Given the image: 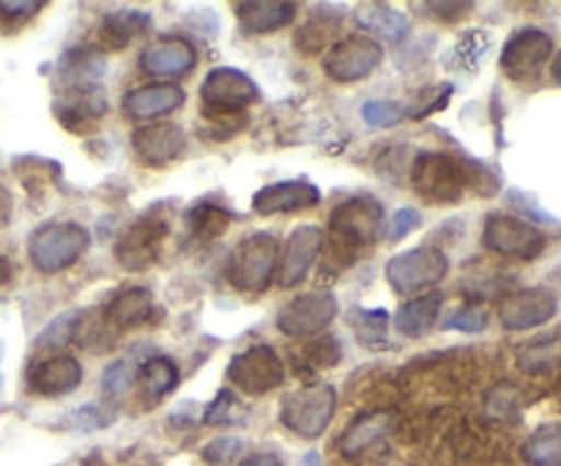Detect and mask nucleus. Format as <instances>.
<instances>
[{
    "label": "nucleus",
    "mask_w": 561,
    "mask_h": 466,
    "mask_svg": "<svg viewBox=\"0 0 561 466\" xmlns=\"http://www.w3.org/2000/svg\"><path fill=\"white\" fill-rule=\"evenodd\" d=\"M203 110L208 118H233L250 104L261 102V88L247 71L233 66H217L206 75L201 86Z\"/></svg>",
    "instance_id": "obj_5"
},
{
    "label": "nucleus",
    "mask_w": 561,
    "mask_h": 466,
    "mask_svg": "<svg viewBox=\"0 0 561 466\" xmlns=\"http://www.w3.org/2000/svg\"><path fill=\"white\" fill-rule=\"evenodd\" d=\"M228 378L239 393L266 395L277 389L285 378V362L279 360L277 351L266 343L250 345L247 351L236 354L228 365Z\"/></svg>",
    "instance_id": "obj_8"
},
{
    "label": "nucleus",
    "mask_w": 561,
    "mask_h": 466,
    "mask_svg": "<svg viewBox=\"0 0 561 466\" xmlns=\"http://www.w3.org/2000/svg\"><path fill=\"white\" fill-rule=\"evenodd\" d=\"M482 241L491 252L520 258V261H531L546 250V234L510 214H491L482 230Z\"/></svg>",
    "instance_id": "obj_12"
},
{
    "label": "nucleus",
    "mask_w": 561,
    "mask_h": 466,
    "mask_svg": "<svg viewBox=\"0 0 561 466\" xmlns=\"http://www.w3.org/2000/svg\"><path fill=\"white\" fill-rule=\"evenodd\" d=\"M524 458L529 466H561V425H542L526 439Z\"/></svg>",
    "instance_id": "obj_31"
},
{
    "label": "nucleus",
    "mask_w": 561,
    "mask_h": 466,
    "mask_svg": "<svg viewBox=\"0 0 561 466\" xmlns=\"http://www.w3.org/2000/svg\"><path fill=\"white\" fill-rule=\"evenodd\" d=\"M239 466H283V458L277 453H252Z\"/></svg>",
    "instance_id": "obj_48"
},
{
    "label": "nucleus",
    "mask_w": 561,
    "mask_h": 466,
    "mask_svg": "<svg viewBox=\"0 0 561 466\" xmlns=\"http://www.w3.org/2000/svg\"><path fill=\"white\" fill-rule=\"evenodd\" d=\"M77 318H80V310L64 312V316H58L53 323H49L47 329H44L42 334H38L36 343L42 345V349H49V345H66V343H71V338H75Z\"/></svg>",
    "instance_id": "obj_39"
},
{
    "label": "nucleus",
    "mask_w": 561,
    "mask_h": 466,
    "mask_svg": "<svg viewBox=\"0 0 561 466\" xmlns=\"http://www.w3.org/2000/svg\"><path fill=\"white\" fill-rule=\"evenodd\" d=\"M197 49L184 36H159L148 42L140 53V69L148 77H184L195 69Z\"/></svg>",
    "instance_id": "obj_13"
},
{
    "label": "nucleus",
    "mask_w": 561,
    "mask_h": 466,
    "mask_svg": "<svg viewBox=\"0 0 561 466\" xmlns=\"http://www.w3.org/2000/svg\"><path fill=\"white\" fill-rule=\"evenodd\" d=\"M422 225V214L416 208H400L392 217V239H405L411 230H416Z\"/></svg>",
    "instance_id": "obj_45"
},
{
    "label": "nucleus",
    "mask_w": 561,
    "mask_h": 466,
    "mask_svg": "<svg viewBox=\"0 0 561 466\" xmlns=\"http://www.w3.org/2000/svg\"><path fill=\"white\" fill-rule=\"evenodd\" d=\"M42 0H0V14L3 16H31L36 11H42Z\"/></svg>",
    "instance_id": "obj_47"
},
{
    "label": "nucleus",
    "mask_w": 561,
    "mask_h": 466,
    "mask_svg": "<svg viewBox=\"0 0 561 466\" xmlns=\"http://www.w3.org/2000/svg\"><path fill=\"white\" fill-rule=\"evenodd\" d=\"M301 360L312 367V371H321V367H334L343 360V349H340V340L332 334H323V338L312 340L301 351Z\"/></svg>",
    "instance_id": "obj_35"
},
{
    "label": "nucleus",
    "mask_w": 561,
    "mask_h": 466,
    "mask_svg": "<svg viewBox=\"0 0 561 466\" xmlns=\"http://www.w3.org/2000/svg\"><path fill=\"white\" fill-rule=\"evenodd\" d=\"M184 88L175 82H153V86H140L135 91L124 93L121 107L124 115L131 121H151L159 115H168L184 104Z\"/></svg>",
    "instance_id": "obj_20"
},
{
    "label": "nucleus",
    "mask_w": 561,
    "mask_h": 466,
    "mask_svg": "<svg viewBox=\"0 0 561 466\" xmlns=\"http://www.w3.org/2000/svg\"><path fill=\"white\" fill-rule=\"evenodd\" d=\"M91 245L88 228L77 223H49L33 230L27 241V258L42 274H58L75 266Z\"/></svg>",
    "instance_id": "obj_2"
},
{
    "label": "nucleus",
    "mask_w": 561,
    "mask_h": 466,
    "mask_svg": "<svg viewBox=\"0 0 561 466\" xmlns=\"http://www.w3.org/2000/svg\"><path fill=\"white\" fill-rule=\"evenodd\" d=\"M294 16L296 3H288V0H241L236 3V20H239L241 31L250 36L279 31V27L290 25Z\"/></svg>",
    "instance_id": "obj_23"
},
{
    "label": "nucleus",
    "mask_w": 561,
    "mask_h": 466,
    "mask_svg": "<svg viewBox=\"0 0 561 466\" xmlns=\"http://www.w3.org/2000/svg\"><path fill=\"white\" fill-rule=\"evenodd\" d=\"M405 110L398 102H387V99H373V102L362 104V118L370 126L387 129V126H398L403 121Z\"/></svg>",
    "instance_id": "obj_37"
},
{
    "label": "nucleus",
    "mask_w": 561,
    "mask_h": 466,
    "mask_svg": "<svg viewBox=\"0 0 561 466\" xmlns=\"http://www.w3.org/2000/svg\"><path fill=\"white\" fill-rule=\"evenodd\" d=\"M321 203V190L307 179H288L266 184L252 195V212L261 217L274 214H296Z\"/></svg>",
    "instance_id": "obj_17"
},
{
    "label": "nucleus",
    "mask_w": 561,
    "mask_h": 466,
    "mask_svg": "<svg viewBox=\"0 0 561 466\" xmlns=\"http://www.w3.org/2000/svg\"><path fill=\"white\" fill-rule=\"evenodd\" d=\"M444 294L442 291H433V294H422L416 299H409L400 305V310L394 312V329L405 338H425L427 332H433L438 321V312H442Z\"/></svg>",
    "instance_id": "obj_25"
},
{
    "label": "nucleus",
    "mask_w": 561,
    "mask_h": 466,
    "mask_svg": "<svg viewBox=\"0 0 561 466\" xmlns=\"http://www.w3.org/2000/svg\"><path fill=\"white\" fill-rule=\"evenodd\" d=\"M551 75H553V80H559V82H561V53L557 55V58H553Z\"/></svg>",
    "instance_id": "obj_51"
},
{
    "label": "nucleus",
    "mask_w": 561,
    "mask_h": 466,
    "mask_svg": "<svg viewBox=\"0 0 561 466\" xmlns=\"http://www.w3.org/2000/svg\"><path fill=\"white\" fill-rule=\"evenodd\" d=\"M107 93L99 86H71L55 99V118L66 126V129H77L80 124L96 121L107 113Z\"/></svg>",
    "instance_id": "obj_21"
},
{
    "label": "nucleus",
    "mask_w": 561,
    "mask_h": 466,
    "mask_svg": "<svg viewBox=\"0 0 561 466\" xmlns=\"http://www.w3.org/2000/svg\"><path fill=\"white\" fill-rule=\"evenodd\" d=\"M11 219V195L0 186V228Z\"/></svg>",
    "instance_id": "obj_49"
},
{
    "label": "nucleus",
    "mask_w": 561,
    "mask_h": 466,
    "mask_svg": "<svg viewBox=\"0 0 561 466\" xmlns=\"http://www.w3.org/2000/svg\"><path fill=\"white\" fill-rule=\"evenodd\" d=\"M383 47L365 33H354L329 47L323 55V71L334 82H359L378 69Z\"/></svg>",
    "instance_id": "obj_10"
},
{
    "label": "nucleus",
    "mask_w": 561,
    "mask_h": 466,
    "mask_svg": "<svg viewBox=\"0 0 561 466\" xmlns=\"http://www.w3.org/2000/svg\"><path fill=\"white\" fill-rule=\"evenodd\" d=\"M279 239L268 230H255L236 245L228 261V280L244 294H263L277 277Z\"/></svg>",
    "instance_id": "obj_1"
},
{
    "label": "nucleus",
    "mask_w": 561,
    "mask_h": 466,
    "mask_svg": "<svg viewBox=\"0 0 561 466\" xmlns=\"http://www.w3.org/2000/svg\"><path fill=\"white\" fill-rule=\"evenodd\" d=\"M104 71H107V58L96 47H71L58 60V75L66 82V88L96 86Z\"/></svg>",
    "instance_id": "obj_26"
},
{
    "label": "nucleus",
    "mask_w": 561,
    "mask_h": 466,
    "mask_svg": "<svg viewBox=\"0 0 561 466\" xmlns=\"http://www.w3.org/2000/svg\"><path fill=\"white\" fill-rule=\"evenodd\" d=\"M236 409H239V404H236L233 393L230 389H219L217 398L203 411V422L206 425H228V422H236Z\"/></svg>",
    "instance_id": "obj_41"
},
{
    "label": "nucleus",
    "mask_w": 561,
    "mask_h": 466,
    "mask_svg": "<svg viewBox=\"0 0 561 466\" xmlns=\"http://www.w3.org/2000/svg\"><path fill=\"white\" fill-rule=\"evenodd\" d=\"M394 431V414L392 411H370V414H362L340 433L337 447L340 455L345 458H359L367 450L376 447L378 442L389 436Z\"/></svg>",
    "instance_id": "obj_22"
},
{
    "label": "nucleus",
    "mask_w": 561,
    "mask_h": 466,
    "mask_svg": "<svg viewBox=\"0 0 561 466\" xmlns=\"http://www.w3.org/2000/svg\"><path fill=\"white\" fill-rule=\"evenodd\" d=\"M137 382H140L146 400L157 404V400L168 398V395L179 387L181 382L179 365H175L170 356H162V354L148 356V360L140 365V371H137Z\"/></svg>",
    "instance_id": "obj_29"
},
{
    "label": "nucleus",
    "mask_w": 561,
    "mask_h": 466,
    "mask_svg": "<svg viewBox=\"0 0 561 466\" xmlns=\"http://www.w3.org/2000/svg\"><path fill=\"white\" fill-rule=\"evenodd\" d=\"M137 371H140V365H137L131 356H126V360H115L113 365H107V371L102 373V393L113 400L121 398V395L137 382Z\"/></svg>",
    "instance_id": "obj_33"
},
{
    "label": "nucleus",
    "mask_w": 561,
    "mask_h": 466,
    "mask_svg": "<svg viewBox=\"0 0 561 466\" xmlns=\"http://www.w3.org/2000/svg\"><path fill=\"white\" fill-rule=\"evenodd\" d=\"M170 225L162 214L148 212L129 225L115 241V261L129 272H146L162 252Z\"/></svg>",
    "instance_id": "obj_9"
},
{
    "label": "nucleus",
    "mask_w": 561,
    "mask_h": 466,
    "mask_svg": "<svg viewBox=\"0 0 561 466\" xmlns=\"http://www.w3.org/2000/svg\"><path fill=\"white\" fill-rule=\"evenodd\" d=\"M557 296L548 288H524L510 294L499 305V321L513 332H526V329L542 327L557 316Z\"/></svg>",
    "instance_id": "obj_16"
},
{
    "label": "nucleus",
    "mask_w": 561,
    "mask_h": 466,
    "mask_svg": "<svg viewBox=\"0 0 561 466\" xmlns=\"http://www.w3.org/2000/svg\"><path fill=\"white\" fill-rule=\"evenodd\" d=\"M241 447H244V442H241V439L219 436L203 447V458L211 461V464H230V461L241 453Z\"/></svg>",
    "instance_id": "obj_42"
},
{
    "label": "nucleus",
    "mask_w": 561,
    "mask_h": 466,
    "mask_svg": "<svg viewBox=\"0 0 561 466\" xmlns=\"http://www.w3.org/2000/svg\"><path fill=\"white\" fill-rule=\"evenodd\" d=\"M186 234L195 241H211L228 230L233 223V214L214 201H201L186 212Z\"/></svg>",
    "instance_id": "obj_30"
},
{
    "label": "nucleus",
    "mask_w": 561,
    "mask_h": 466,
    "mask_svg": "<svg viewBox=\"0 0 561 466\" xmlns=\"http://www.w3.org/2000/svg\"><path fill=\"white\" fill-rule=\"evenodd\" d=\"M80 382L82 365L69 354L47 356V360L36 362L27 371V387H31V393L44 395V398H58V395L75 393Z\"/></svg>",
    "instance_id": "obj_19"
},
{
    "label": "nucleus",
    "mask_w": 561,
    "mask_h": 466,
    "mask_svg": "<svg viewBox=\"0 0 561 466\" xmlns=\"http://www.w3.org/2000/svg\"><path fill=\"white\" fill-rule=\"evenodd\" d=\"M356 22L373 36L387 38L389 44H400L411 31V20L400 9L387 3H367L356 11Z\"/></svg>",
    "instance_id": "obj_27"
},
{
    "label": "nucleus",
    "mask_w": 561,
    "mask_h": 466,
    "mask_svg": "<svg viewBox=\"0 0 561 466\" xmlns=\"http://www.w3.org/2000/svg\"><path fill=\"white\" fill-rule=\"evenodd\" d=\"M488 44H491L488 33H482V31L463 33V38H460L453 49L455 66H466V69H471L474 64H480V55L485 53Z\"/></svg>",
    "instance_id": "obj_38"
},
{
    "label": "nucleus",
    "mask_w": 561,
    "mask_h": 466,
    "mask_svg": "<svg viewBox=\"0 0 561 466\" xmlns=\"http://www.w3.org/2000/svg\"><path fill=\"white\" fill-rule=\"evenodd\" d=\"M411 184L427 203H455L471 184V173L453 154L422 151L411 164Z\"/></svg>",
    "instance_id": "obj_4"
},
{
    "label": "nucleus",
    "mask_w": 561,
    "mask_h": 466,
    "mask_svg": "<svg viewBox=\"0 0 561 466\" xmlns=\"http://www.w3.org/2000/svg\"><path fill=\"white\" fill-rule=\"evenodd\" d=\"M334 318H337V299L332 291H307L277 312V329L288 338H312L321 334Z\"/></svg>",
    "instance_id": "obj_11"
},
{
    "label": "nucleus",
    "mask_w": 561,
    "mask_h": 466,
    "mask_svg": "<svg viewBox=\"0 0 561 466\" xmlns=\"http://www.w3.org/2000/svg\"><path fill=\"white\" fill-rule=\"evenodd\" d=\"M323 230L318 225H299L285 241L283 258L277 263L279 288H296L310 274L312 263L321 255Z\"/></svg>",
    "instance_id": "obj_15"
},
{
    "label": "nucleus",
    "mask_w": 561,
    "mask_h": 466,
    "mask_svg": "<svg viewBox=\"0 0 561 466\" xmlns=\"http://www.w3.org/2000/svg\"><path fill=\"white\" fill-rule=\"evenodd\" d=\"M131 148H135L137 159L148 168H164L173 159H179L186 148V132L179 124H146L137 126L131 135Z\"/></svg>",
    "instance_id": "obj_18"
},
{
    "label": "nucleus",
    "mask_w": 561,
    "mask_h": 466,
    "mask_svg": "<svg viewBox=\"0 0 561 466\" xmlns=\"http://www.w3.org/2000/svg\"><path fill=\"white\" fill-rule=\"evenodd\" d=\"M387 280L398 294L411 296L422 288L442 283L449 272V261L438 247H414V250L398 252L387 263Z\"/></svg>",
    "instance_id": "obj_6"
},
{
    "label": "nucleus",
    "mask_w": 561,
    "mask_h": 466,
    "mask_svg": "<svg viewBox=\"0 0 561 466\" xmlns=\"http://www.w3.org/2000/svg\"><path fill=\"white\" fill-rule=\"evenodd\" d=\"M553 38L540 27H524L515 31L507 38L502 49V69L515 80H526V77L537 75L542 64L551 58Z\"/></svg>",
    "instance_id": "obj_14"
},
{
    "label": "nucleus",
    "mask_w": 561,
    "mask_h": 466,
    "mask_svg": "<svg viewBox=\"0 0 561 466\" xmlns=\"http://www.w3.org/2000/svg\"><path fill=\"white\" fill-rule=\"evenodd\" d=\"M9 277H11V263L0 255V285L9 283Z\"/></svg>",
    "instance_id": "obj_50"
},
{
    "label": "nucleus",
    "mask_w": 561,
    "mask_h": 466,
    "mask_svg": "<svg viewBox=\"0 0 561 466\" xmlns=\"http://www.w3.org/2000/svg\"><path fill=\"white\" fill-rule=\"evenodd\" d=\"M334 36H337V22L329 20V16L323 14V16H316V20H310L305 27L296 31V47H299L301 53L316 55L321 53Z\"/></svg>",
    "instance_id": "obj_32"
},
{
    "label": "nucleus",
    "mask_w": 561,
    "mask_h": 466,
    "mask_svg": "<svg viewBox=\"0 0 561 466\" xmlns=\"http://www.w3.org/2000/svg\"><path fill=\"white\" fill-rule=\"evenodd\" d=\"M488 323H491V316H488L482 307L466 305V307H458V310L449 312L447 321H444V329H455V332L477 334V332H485Z\"/></svg>",
    "instance_id": "obj_36"
},
{
    "label": "nucleus",
    "mask_w": 561,
    "mask_h": 466,
    "mask_svg": "<svg viewBox=\"0 0 561 466\" xmlns=\"http://www.w3.org/2000/svg\"><path fill=\"white\" fill-rule=\"evenodd\" d=\"M387 327H389L387 310H354V329H356V338L362 340V345L387 343V338H383Z\"/></svg>",
    "instance_id": "obj_34"
},
{
    "label": "nucleus",
    "mask_w": 561,
    "mask_h": 466,
    "mask_svg": "<svg viewBox=\"0 0 561 466\" xmlns=\"http://www.w3.org/2000/svg\"><path fill=\"white\" fill-rule=\"evenodd\" d=\"M113 422V417L104 414L102 409H99L96 404H88V406H80V409L71 414V425L77 428V431H96V428H104Z\"/></svg>",
    "instance_id": "obj_43"
},
{
    "label": "nucleus",
    "mask_w": 561,
    "mask_h": 466,
    "mask_svg": "<svg viewBox=\"0 0 561 466\" xmlns=\"http://www.w3.org/2000/svg\"><path fill=\"white\" fill-rule=\"evenodd\" d=\"M329 230L345 247H367L381 236L383 208L373 195H354L329 214Z\"/></svg>",
    "instance_id": "obj_7"
},
{
    "label": "nucleus",
    "mask_w": 561,
    "mask_h": 466,
    "mask_svg": "<svg viewBox=\"0 0 561 466\" xmlns=\"http://www.w3.org/2000/svg\"><path fill=\"white\" fill-rule=\"evenodd\" d=\"M488 409H491V414L499 417V420H510V417L518 411V395L510 387L493 389L491 398H488Z\"/></svg>",
    "instance_id": "obj_44"
},
{
    "label": "nucleus",
    "mask_w": 561,
    "mask_h": 466,
    "mask_svg": "<svg viewBox=\"0 0 561 466\" xmlns=\"http://www.w3.org/2000/svg\"><path fill=\"white\" fill-rule=\"evenodd\" d=\"M148 31H151V14L146 11H110L99 25V42L107 49H124Z\"/></svg>",
    "instance_id": "obj_28"
},
{
    "label": "nucleus",
    "mask_w": 561,
    "mask_h": 466,
    "mask_svg": "<svg viewBox=\"0 0 561 466\" xmlns=\"http://www.w3.org/2000/svg\"><path fill=\"white\" fill-rule=\"evenodd\" d=\"M337 411V389L332 384H305L283 398L279 422L301 439H318Z\"/></svg>",
    "instance_id": "obj_3"
},
{
    "label": "nucleus",
    "mask_w": 561,
    "mask_h": 466,
    "mask_svg": "<svg viewBox=\"0 0 561 466\" xmlns=\"http://www.w3.org/2000/svg\"><path fill=\"white\" fill-rule=\"evenodd\" d=\"M425 9L431 11V16H438V20H444V22H455V20H460V16L469 14L474 5L471 3H442V0H436V3H425Z\"/></svg>",
    "instance_id": "obj_46"
},
{
    "label": "nucleus",
    "mask_w": 561,
    "mask_h": 466,
    "mask_svg": "<svg viewBox=\"0 0 561 466\" xmlns=\"http://www.w3.org/2000/svg\"><path fill=\"white\" fill-rule=\"evenodd\" d=\"M153 310V296L151 291L142 288V285H131L124 288L121 294H115L107 302V307L102 310L104 321L115 329V332H126V329H135L140 323L148 321Z\"/></svg>",
    "instance_id": "obj_24"
},
{
    "label": "nucleus",
    "mask_w": 561,
    "mask_h": 466,
    "mask_svg": "<svg viewBox=\"0 0 561 466\" xmlns=\"http://www.w3.org/2000/svg\"><path fill=\"white\" fill-rule=\"evenodd\" d=\"M551 362H553V338L535 340V343H529L518 354V365L524 367V371H531V373L546 371Z\"/></svg>",
    "instance_id": "obj_40"
}]
</instances>
